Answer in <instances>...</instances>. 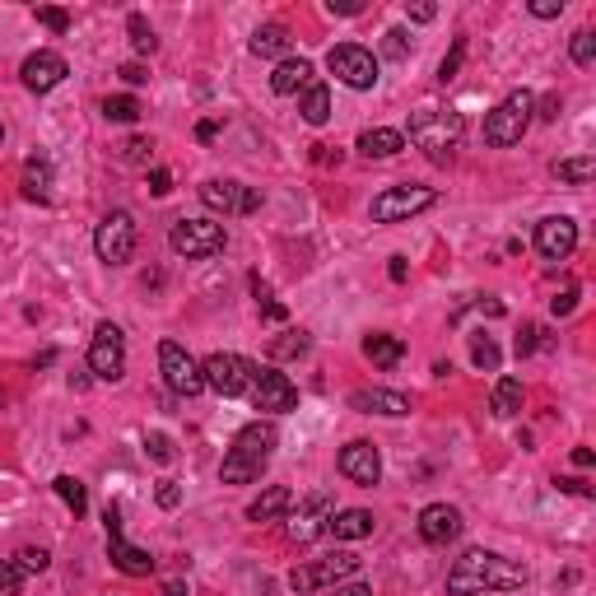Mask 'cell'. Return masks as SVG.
<instances>
[{
  "instance_id": "obj_1",
  "label": "cell",
  "mask_w": 596,
  "mask_h": 596,
  "mask_svg": "<svg viewBox=\"0 0 596 596\" xmlns=\"http://www.w3.org/2000/svg\"><path fill=\"white\" fill-rule=\"evenodd\" d=\"M531 573L522 559L494 555V550H466L447 569V596H485V592H517L527 587Z\"/></svg>"
},
{
  "instance_id": "obj_2",
  "label": "cell",
  "mask_w": 596,
  "mask_h": 596,
  "mask_svg": "<svg viewBox=\"0 0 596 596\" xmlns=\"http://www.w3.org/2000/svg\"><path fill=\"white\" fill-rule=\"evenodd\" d=\"M275 443H280V434H275L271 420L243 424L238 438H233V447L224 452V466H219L224 485H252V480H261V471H266L275 457Z\"/></svg>"
},
{
  "instance_id": "obj_3",
  "label": "cell",
  "mask_w": 596,
  "mask_h": 596,
  "mask_svg": "<svg viewBox=\"0 0 596 596\" xmlns=\"http://www.w3.org/2000/svg\"><path fill=\"white\" fill-rule=\"evenodd\" d=\"M461 136H466L461 112H452V108H420V112H410V145L424 149V159L447 163V159H452V149L461 145Z\"/></svg>"
},
{
  "instance_id": "obj_4",
  "label": "cell",
  "mask_w": 596,
  "mask_h": 596,
  "mask_svg": "<svg viewBox=\"0 0 596 596\" xmlns=\"http://www.w3.org/2000/svg\"><path fill=\"white\" fill-rule=\"evenodd\" d=\"M531 117H536V98H531L527 89H513L499 108L485 112V145H494V149L517 145V140L527 136Z\"/></svg>"
},
{
  "instance_id": "obj_5",
  "label": "cell",
  "mask_w": 596,
  "mask_h": 596,
  "mask_svg": "<svg viewBox=\"0 0 596 596\" xmlns=\"http://www.w3.org/2000/svg\"><path fill=\"white\" fill-rule=\"evenodd\" d=\"M224 243H229V233H224V224H215V219H187L182 215V219H173V229H168V247L187 261L219 257Z\"/></svg>"
},
{
  "instance_id": "obj_6",
  "label": "cell",
  "mask_w": 596,
  "mask_h": 596,
  "mask_svg": "<svg viewBox=\"0 0 596 596\" xmlns=\"http://www.w3.org/2000/svg\"><path fill=\"white\" fill-rule=\"evenodd\" d=\"M136 247H140L136 219L126 215V210L103 215V224H98V233H94V252L103 266H126V261L136 257Z\"/></svg>"
},
{
  "instance_id": "obj_7",
  "label": "cell",
  "mask_w": 596,
  "mask_h": 596,
  "mask_svg": "<svg viewBox=\"0 0 596 596\" xmlns=\"http://www.w3.org/2000/svg\"><path fill=\"white\" fill-rule=\"evenodd\" d=\"M354 573H359V555H350V550H336V555H326V559L298 564V569L289 573V587L308 596V592H322V587L345 583V578H354Z\"/></svg>"
},
{
  "instance_id": "obj_8",
  "label": "cell",
  "mask_w": 596,
  "mask_h": 596,
  "mask_svg": "<svg viewBox=\"0 0 596 596\" xmlns=\"http://www.w3.org/2000/svg\"><path fill=\"white\" fill-rule=\"evenodd\" d=\"M201 378H205V387L210 392H219V396H243V392H252V378H257V364L252 359H243V354H210L201 364Z\"/></svg>"
},
{
  "instance_id": "obj_9",
  "label": "cell",
  "mask_w": 596,
  "mask_h": 596,
  "mask_svg": "<svg viewBox=\"0 0 596 596\" xmlns=\"http://www.w3.org/2000/svg\"><path fill=\"white\" fill-rule=\"evenodd\" d=\"M434 201H438L434 187H420V182H401V187H387V191H378V196H373V219H378V224H401V219L429 210Z\"/></svg>"
},
{
  "instance_id": "obj_10",
  "label": "cell",
  "mask_w": 596,
  "mask_h": 596,
  "mask_svg": "<svg viewBox=\"0 0 596 596\" xmlns=\"http://www.w3.org/2000/svg\"><path fill=\"white\" fill-rule=\"evenodd\" d=\"M89 373L98 382H122L126 373V336L117 322H98L94 345H89Z\"/></svg>"
},
{
  "instance_id": "obj_11",
  "label": "cell",
  "mask_w": 596,
  "mask_h": 596,
  "mask_svg": "<svg viewBox=\"0 0 596 596\" xmlns=\"http://www.w3.org/2000/svg\"><path fill=\"white\" fill-rule=\"evenodd\" d=\"M326 66L336 75L340 84H350V89H373L378 84V56L359 47V42H340L326 52Z\"/></svg>"
},
{
  "instance_id": "obj_12",
  "label": "cell",
  "mask_w": 596,
  "mask_h": 596,
  "mask_svg": "<svg viewBox=\"0 0 596 596\" xmlns=\"http://www.w3.org/2000/svg\"><path fill=\"white\" fill-rule=\"evenodd\" d=\"M201 201H205V210H215V215H257L261 191L243 187V182H233V177H210V182H201Z\"/></svg>"
},
{
  "instance_id": "obj_13",
  "label": "cell",
  "mask_w": 596,
  "mask_h": 596,
  "mask_svg": "<svg viewBox=\"0 0 596 596\" xmlns=\"http://www.w3.org/2000/svg\"><path fill=\"white\" fill-rule=\"evenodd\" d=\"M103 522H108V559H112V564H117L126 578H145V573H154V555L126 541V531H122V508H117V503H108Z\"/></svg>"
},
{
  "instance_id": "obj_14",
  "label": "cell",
  "mask_w": 596,
  "mask_h": 596,
  "mask_svg": "<svg viewBox=\"0 0 596 596\" xmlns=\"http://www.w3.org/2000/svg\"><path fill=\"white\" fill-rule=\"evenodd\" d=\"M159 373H163V382H168V392H177V396L205 392L201 364H196V359H191L177 340H163V345H159Z\"/></svg>"
},
{
  "instance_id": "obj_15",
  "label": "cell",
  "mask_w": 596,
  "mask_h": 596,
  "mask_svg": "<svg viewBox=\"0 0 596 596\" xmlns=\"http://www.w3.org/2000/svg\"><path fill=\"white\" fill-rule=\"evenodd\" d=\"M252 401H257V410H266V415H289V410L298 406V387L289 382V373H280V368H257V378H252Z\"/></svg>"
},
{
  "instance_id": "obj_16",
  "label": "cell",
  "mask_w": 596,
  "mask_h": 596,
  "mask_svg": "<svg viewBox=\"0 0 596 596\" xmlns=\"http://www.w3.org/2000/svg\"><path fill=\"white\" fill-rule=\"evenodd\" d=\"M340 475L359 489H373L382 480V452L368 438H354V443L340 447Z\"/></svg>"
},
{
  "instance_id": "obj_17",
  "label": "cell",
  "mask_w": 596,
  "mask_h": 596,
  "mask_svg": "<svg viewBox=\"0 0 596 596\" xmlns=\"http://www.w3.org/2000/svg\"><path fill=\"white\" fill-rule=\"evenodd\" d=\"M573 247H578V224L569 215H550L536 224V252L545 261H569Z\"/></svg>"
},
{
  "instance_id": "obj_18",
  "label": "cell",
  "mask_w": 596,
  "mask_h": 596,
  "mask_svg": "<svg viewBox=\"0 0 596 596\" xmlns=\"http://www.w3.org/2000/svg\"><path fill=\"white\" fill-rule=\"evenodd\" d=\"M66 75H70V66L61 52H33L24 66H19V80H24L28 94H52Z\"/></svg>"
},
{
  "instance_id": "obj_19",
  "label": "cell",
  "mask_w": 596,
  "mask_h": 596,
  "mask_svg": "<svg viewBox=\"0 0 596 596\" xmlns=\"http://www.w3.org/2000/svg\"><path fill=\"white\" fill-rule=\"evenodd\" d=\"M331 513H336V503H331V494H312L303 508H298L294 517H289V541H298V545H312L317 536L326 531V522H331Z\"/></svg>"
},
{
  "instance_id": "obj_20",
  "label": "cell",
  "mask_w": 596,
  "mask_h": 596,
  "mask_svg": "<svg viewBox=\"0 0 596 596\" xmlns=\"http://www.w3.org/2000/svg\"><path fill=\"white\" fill-rule=\"evenodd\" d=\"M461 513L452 508V503H429L420 513V541L424 545H447V541H457L461 536Z\"/></svg>"
},
{
  "instance_id": "obj_21",
  "label": "cell",
  "mask_w": 596,
  "mask_h": 596,
  "mask_svg": "<svg viewBox=\"0 0 596 596\" xmlns=\"http://www.w3.org/2000/svg\"><path fill=\"white\" fill-rule=\"evenodd\" d=\"M350 410H359V415H387V420H401V415H410V396L387 392V387H359V392H350Z\"/></svg>"
},
{
  "instance_id": "obj_22",
  "label": "cell",
  "mask_w": 596,
  "mask_h": 596,
  "mask_svg": "<svg viewBox=\"0 0 596 596\" xmlns=\"http://www.w3.org/2000/svg\"><path fill=\"white\" fill-rule=\"evenodd\" d=\"M312 84V66L303 61V56H285L280 66H275V75H271V89L280 98H294V94H303Z\"/></svg>"
},
{
  "instance_id": "obj_23",
  "label": "cell",
  "mask_w": 596,
  "mask_h": 596,
  "mask_svg": "<svg viewBox=\"0 0 596 596\" xmlns=\"http://www.w3.org/2000/svg\"><path fill=\"white\" fill-rule=\"evenodd\" d=\"M289 508H294V489H289V485H271V489H261L257 499L247 503V517H252V522H275V517H285Z\"/></svg>"
},
{
  "instance_id": "obj_24",
  "label": "cell",
  "mask_w": 596,
  "mask_h": 596,
  "mask_svg": "<svg viewBox=\"0 0 596 596\" xmlns=\"http://www.w3.org/2000/svg\"><path fill=\"white\" fill-rule=\"evenodd\" d=\"M326 531L336 541H364V536H373V513L368 508H340V513H331Z\"/></svg>"
},
{
  "instance_id": "obj_25",
  "label": "cell",
  "mask_w": 596,
  "mask_h": 596,
  "mask_svg": "<svg viewBox=\"0 0 596 596\" xmlns=\"http://www.w3.org/2000/svg\"><path fill=\"white\" fill-rule=\"evenodd\" d=\"M401 354H406V340L392 336V331H373V336H364V359L378 368H396L401 364Z\"/></svg>"
},
{
  "instance_id": "obj_26",
  "label": "cell",
  "mask_w": 596,
  "mask_h": 596,
  "mask_svg": "<svg viewBox=\"0 0 596 596\" xmlns=\"http://www.w3.org/2000/svg\"><path fill=\"white\" fill-rule=\"evenodd\" d=\"M401 149H406V136L392 131V126H373V131L359 136V154H368V159H392Z\"/></svg>"
},
{
  "instance_id": "obj_27",
  "label": "cell",
  "mask_w": 596,
  "mask_h": 596,
  "mask_svg": "<svg viewBox=\"0 0 596 596\" xmlns=\"http://www.w3.org/2000/svg\"><path fill=\"white\" fill-rule=\"evenodd\" d=\"M247 47H252V56H280V61H285L289 47H294V38H289L285 24H261Z\"/></svg>"
},
{
  "instance_id": "obj_28",
  "label": "cell",
  "mask_w": 596,
  "mask_h": 596,
  "mask_svg": "<svg viewBox=\"0 0 596 596\" xmlns=\"http://www.w3.org/2000/svg\"><path fill=\"white\" fill-rule=\"evenodd\" d=\"M522 378H499L494 382V396H489V410L499 415V420H513L517 410H522Z\"/></svg>"
},
{
  "instance_id": "obj_29",
  "label": "cell",
  "mask_w": 596,
  "mask_h": 596,
  "mask_svg": "<svg viewBox=\"0 0 596 596\" xmlns=\"http://www.w3.org/2000/svg\"><path fill=\"white\" fill-rule=\"evenodd\" d=\"M24 196L28 201H47L52 196V163L42 159V154H33L24 163Z\"/></svg>"
},
{
  "instance_id": "obj_30",
  "label": "cell",
  "mask_w": 596,
  "mask_h": 596,
  "mask_svg": "<svg viewBox=\"0 0 596 596\" xmlns=\"http://www.w3.org/2000/svg\"><path fill=\"white\" fill-rule=\"evenodd\" d=\"M298 112H303V122H308V126H326V117H331V89L312 80L308 89H303V103H298Z\"/></svg>"
},
{
  "instance_id": "obj_31",
  "label": "cell",
  "mask_w": 596,
  "mask_h": 596,
  "mask_svg": "<svg viewBox=\"0 0 596 596\" xmlns=\"http://www.w3.org/2000/svg\"><path fill=\"white\" fill-rule=\"evenodd\" d=\"M103 117H108V122L131 126V122H140V117H145V108H140L136 94H108V98H103Z\"/></svg>"
},
{
  "instance_id": "obj_32",
  "label": "cell",
  "mask_w": 596,
  "mask_h": 596,
  "mask_svg": "<svg viewBox=\"0 0 596 596\" xmlns=\"http://www.w3.org/2000/svg\"><path fill=\"white\" fill-rule=\"evenodd\" d=\"M555 177L559 182H569V187H587L596 177V159L592 154H578V159H559L555 163Z\"/></svg>"
},
{
  "instance_id": "obj_33",
  "label": "cell",
  "mask_w": 596,
  "mask_h": 596,
  "mask_svg": "<svg viewBox=\"0 0 596 596\" xmlns=\"http://www.w3.org/2000/svg\"><path fill=\"white\" fill-rule=\"evenodd\" d=\"M52 485H56V494H61V503H66V508H70V513H75V517H84V513H89V494H84V485H80V480H75V475H56Z\"/></svg>"
},
{
  "instance_id": "obj_34",
  "label": "cell",
  "mask_w": 596,
  "mask_h": 596,
  "mask_svg": "<svg viewBox=\"0 0 596 596\" xmlns=\"http://www.w3.org/2000/svg\"><path fill=\"white\" fill-rule=\"evenodd\" d=\"M312 350V336L308 331H285V336L271 340V359H303Z\"/></svg>"
},
{
  "instance_id": "obj_35",
  "label": "cell",
  "mask_w": 596,
  "mask_h": 596,
  "mask_svg": "<svg viewBox=\"0 0 596 596\" xmlns=\"http://www.w3.org/2000/svg\"><path fill=\"white\" fill-rule=\"evenodd\" d=\"M471 364L475 368H485V373H494V368L503 364V354H499V345H494V336H471Z\"/></svg>"
},
{
  "instance_id": "obj_36",
  "label": "cell",
  "mask_w": 596,
  "mask_h": 596,
  "mask_svg": "<svg viewBox=\"0 0 596 596\" xmlns=\"http://www.w3.org/2000/svg\"><path fill=\"white\" fill-rule=\"evenodd\" d=\"M126 33H131V47H136L140 56H149L159 47V38H154V28H149L145 14H126Z\"/></svg>"
},
{
  "instance_id": "obj_37",
  "label": "cell",
  "mask_w": 596,
  "mask_h": 596,
  "mask_svg": "<svg viewBox=\"0 0 596 596\" xmlns=\"http://www.w3.org/2000/svg\"><path fill=\"white\" fill-rule=\"evenodd\" d=\"M461 61H466V38H457V42H452V52L443 56V66H438V84H452V80H457Z\"/></svg>"
},
{
  "instance_id": "obj_38",
  "label": "cell",
  "mask_w": 596,
  "mask_h": 596,
  "mask_svg": "<svg viewBox=\"0 0 596 596\" xmlns=\"http://www.w3.org/2000/svg\"><path fill=\"white\" fill-rule=\"evenodd\" d=\"M145 452L159 461V466H168V461L177 457V447H173V438L168 434H145Z\"/></svg>"
},
{
  "instance_id": "obj_39",
  "label": "cell",
  "mask_w": 596,
  "mask_h": 596,
  "mask_svg": "<svg viewBox=\"0 0 596 596\" xmlns=\"http://www.w3.org/2000/svg\"><path fill=\"white\" fill-rule=\"evenodd\" d=\"M592 61H596V38L583 28V33H573V66H583V70H587Z\"/></svg>"
},
{
  "instance_id": "obj_40",
  "label": "cell",
  "mask_w": 596,
  "mask_h": 596,
  "mask_svg": "<svg viewBox=\"0 0 596 596\" xmlns=\"http://www.w3.org/2000/svg\"><path fill=\"white\" fill-rule=\"evenodd\" d=\"M19 587H24V569L14 559H0V596H14Z\"/></svg>"
},
{
  "instance_id": "obj_41",
  "label": "cell",
  "mask_w": 596,
  "mask_h": 596,
  "mask_svg": "<svg viewBox=\"0 0 596 596\" xmlns=\"http://www.w3.org/2000/svg\"><path fill=\"white\" fill-rule=\"evenodd\" d=\"M545 345V326H536V322H527L522 326V336H517V354L527 359V354H536Z\"/></svg>"
},
{
  "instance_id": "obj_42",
  "label": "cell",
  "mask_w": 596,
  "mask_h": 596,
  "mask_svg": "<svg viewBox=\"0 0 596 596\" xmlns=\"http://www.w3.org/2000/svg\"><path fill=\"white\" fill-rule=\"evenodd\" d=\"M14 564H19L24 573H42L47 564H52V555H47V550H33V545H24V550L14 555Z\"/></svg>"
},
{
  "instance_id": "obj_43",
  "label": "cell",
  "mask_w": 596,
  "mask_h": 596,
  "mask_svg": "<svg viewBox=\"0 0 596 596\" xmlns=\"http://www.w3.org/2000/svg\"><path fill=\"white\" fill-rule=\"evenodd\" d=\"M382 38H387V42H382V52L392 56V61H406V56H410V42H406V33H401V28H387Z\"/></svg>"
},
{
  "instance_id": "obj_44",
  "label": "cell",
  "mask_w": 596,
  "mask_h": 596,
  "mask_svg": "<svg viewBox=\"0 0 596 596\" xmlns=\"http://www.w3.org/2000/svg\"><path fill=\"white\" fill-rule=\"evenodd\" d=\"M154 499H159V508L173 513L177 503H182V485H177V480H159V485H154Z\"/></svg>"
},
{
  "instance_id": "obj_45",
  "label": "cell",
  "mask_w": 596,
  "mask_h": 596,
  "mask_svg": "<svg viewBox=\"0 0 596 596\" xmlns=\"http://www.w3.org/2000/svg\"><path fill=\"white\" fill-rule=\"evenodd\" d=\"M38 24H47L52 33H70V14L56 10V5H42V10H38Z\"/></svg>"
},
{
  "instance_id": "obj_46",
  "label": "cell",
  "mask_w": 596,
  "mask_h": 596,
  "mask_svg": "<svg viewBox=\"0 0 596 596\" xmlns=\"http://www.w3.org/2000/svg\"><path fill=\"white\" fill-rule=\"evenodd\" d=\"M149 149H154V145H149L145 136H131L122 145V163H149Z\"/></svg>"
},
{
  "instance_id": "obj_47",
  "label": "cell",
  "mask_w": 596,
  "mask_h": 596,
  "mask_svg": "<svg viewBox=\"0 0 596 596\" xmlns=\"http://www.w3.org/2000/svg\"><path fill=\"white\" fill-rule=\"evenodd\" d=\"M573 308H578V289H564V294L550 298V312H555V317H569Z\"/></svg>"
},
{
  "instance_id": "obj_48",
  "label": "cell",
  "mask_w": 596,
  "mask_h": 596,
  "mask_svg": "<svg viewBox=\"0 0 596 596\" xmlns=\"http://www.w3.org/2000/svg\"><path fill=\"white\" fill-rule=\"evenodd\" d=\"M149 191H154V196H168V191H173V173H168V168H149Z\"/></svg>"
},
{
  "instance_id": "obj_49",
  "label": "cell",
  "mask_w": 596,
  "mask_h": 596,
  "mask_svg": "<svg viewBox=\"0 0 596 596\" xmlns=\"http://www.w3.org/2000/svg\"><path fill=\"white\" fill-rule=\"evenodd\" d=\"M117 75H122V80L131 84V89H140V84H149V70L140 66V61H126V66L117 70Z\"/></svg>"
},
{
  "instance_id": "obj_50",
  "label": "cell",
  "mask_w": 596,
  "mask_h": 596,
  "mask_svg": "<svg viewBox=\"0 0 596 596\" xmlns=\"http://www.w3.org/2000/svg\"><path fill=\"white\" fill-rule=\"evenodd\" d=\"M531 14H536V19H559V14H564V0H531Z\"/></svg>"
},
{
  "instance_id": "obj_51",
  "label": "cell",
  "mask_w": 596,
  "mask_h": 596,
  "mask_svg": "<svg viewBox=\"0 0 596 596\" xmlns=\"http://www.w3.org/2000/svg\"><path fill=\"white\" fill-rule=\"evenodd\" d=\"M559 489H564V494H583V499H592V485H587V480H573V475H564V480H555Z\"/></svg>"
},
{
  "instance_id": "obj_52",
  "label": "cell",
  "mask_w": 596,
  "mask_h": 596,
  "mask_svg": "<svg viewBox=\"0 0 596 596\" xmlns=\"http://www.w3.org/2000/svg\"><path fill=\"white\" fill-rule=\"evenodd\" d=\"M406 19H415V24H429V19H438V5H406Z\"/></svg>"
},
{
  "instance_id": "obj_53",
  "label": "cell",
  "mask_w": 596,
  "mask_h": 596,
  "mask_svg": "<svg viewBox=\"0 0 596 596\" xmlns=\"http://www.w3.org/2000/svg\"><path fill=\"white\" fill-rule=\"evenodd\" d=\"M536 117H541V122H555V117H559V94L541 98V103H536Z\"/></svg>"
},
{
  "instance_id": "obj_54",
  "label": "cell",
  "mask_w": 596,
  "mask_h": 596,
  "mask_svg": "<svg viewBox=\"0 0 596 596\" xmlns=\"http://www.w3.org/2000/svg\"><path fill=\"white\" fill-rule=\"evenodd\" d=\"M331 14H364V0H326Z\"/></svg>"
},
{
  "instance_id": "obj_55",
  "label": "cell",
  "mask_w": 596,
  "mask_h": 596,
  "mask_svg": "<svg viewBox=\"0 0 596 596\" xmlns=\"http://www.w3.org/2000/svg\"><path fill=\"white\" fill-rule=\"evenodd\" d=\"M331 596H373V587L368 583H336L331 587Z\"/></svg>"
},
{
  "instance_id": "obj_56",
  "label": "cell",
  "mask_w": 596,
  "mask_h": 596,
  "mask_svg": "<svg viewBox=\"0 0 596 596\" xmlns=\"http://www.w3.org/2000/svg\"><path fill=\"white\" fill-rule=\"evenodd\" d=\"M387 275H392L396 285H401V280H406V275H410V266H406V257H392V266H387Z\"/></svg>"
},
{
  "instance_id": "obj_57",
  "label": "cell",
  "mask_w": 596,
  "mask_h": 596,
  "mask_svg": "<svg viewBox=\"0 0 596 596\" xmlns=\"http://www.w3.org/2000/svg\"><path fill=\"white\" fill-rule=\"evenodd\" d=\"M592 447H573V466H583V471H587V466H592Z\"/></svg>"
},
{
  "instance_id": "obj_58",
  "label": "cell",
  "mask_w": 596,
  "mask_h": 596,
  "mask_svg": "<svg viewBox=\"0 0 596 596\" xmlns=\"http://www.w3.org/2000/svg\"><path fill=\"white\" fill-rule=\"evenodd\" d=\"M196 136H201V140H215L219 126H215V122H201V126H196Z\"/></svg>"
},
{
  "instance_id": "obj_59",
  "label": "cell",
  "mask_w": 596,
  "mask_h": 596,
  "mask_svg": "<svg viewBox=\"0 0 596 596\" xmlns=\"http://www.w3.org/2000/svg\"><path fill=\"white\" fill-rule=\"evenodd\" d=\"M168 596H187V587L177 583V578H168Z\"/></svg>"
},
{
  "instance_id": "obj_60",
  "label": "cell",
  "mask_w": 596,
  "mask_h": 596,
  "mask_svg": "<svg viewBox=\"0 0 596 596\" xmlns=\"http://www.w3.org/2000/svg\"><path fill=\"white\" fill-rule=\"evenodd\" d=\"M0 145H5V126H0Z\"/></svg>"
}]
</instances>
